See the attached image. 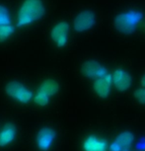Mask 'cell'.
<instances>
[{
    "mask_svg": "<svg viewBox=\"0 0 145 151\" xmlns=\"http://www.w3.org/2000/svg\"><path fill=\"white\" fill-rule=\"evenodd\" d=\"M45 14L42 0H24L17 13V26L26 27L41 20Z\"/></svg>",
    "mask_w": 145,
    "mask_h": 151,
    "instance_id": "6da1fadb",
    "label": "cell"
},
{
    "mask_svg": "<svg viewBox=\"0 0 145 151\" xmlns=\"http://www.w3.org/2000/svg\"><path fill=\"white\" fill-rule=\"evenodd\" d=\"M142 20L140 11L129 10L118 14L115 19V27L119 33L124 35L134 33Z\"/></svg>",
    "mask_w": 145,
    "mask_h": 151,
    "instance_id": "7a4b0ae2",
    "label": "cell"
},
{
    "mask_svg": "<svg viewBox=\"0 0 145 151\" xmlns=\"http://www.w3.org/2000/svg\"><path fill=\"white\" fill-rule=\"evenodd\" d=\"M59 91L58 82L52 78L45 79L39 84L36 94L34 95V102L39 107H45L50 103V97L55 96Z\"/></svg>",
    "mask_w": 145,
    "mask_h": 151,
    "instance_id": "3957f363",
    "label": "cell"
},
{
    "mask_svg": "<svg viewBox=\"0 0 145 151\" xmlns=\"http://www.w3.org/2000/svg\"><path fill=\"white\" fill-rule=\"evenodd\" d=\"M4 91L8 97L21 104H28L34 99V94L30 88L17 80L8 82L5 85Z\"/></svg>",
    "mask_w": 145,
    "mask_h": 151,
    "instance_id": "277c9868",
    "label": "cell"
},
{
    "mask_svg": "<svg viewBox=\"0 0 145 151\" xmlns=\"http://www.w3.org/2000/svg\"><path fill=\"white\" fill-rule=\"evenodd\" d=\"M56 132L53 127H44L39 129L35 137V143L39 151H48L53 146L56 139Z\"/></svg>",
    "mask_w": 145,
    "mask_h": 151,
    "instance_id": "5b68a950",
    "label": "cell"
},
{
    "mask_svg": "<svg viewBox=\"0 0 145 151\" xmlns=\"http://www.w3.org/2000/svg\"><path fill=\"white\" fill-rule=\"evenodd\" d=\"M96 16L93 11L84 10L76 15L74 21H73V27L76 32H86L94 26Z\"/></svg>",
    "mask_w": 145,
    "mask_h": 151,
    "instance_id": "8992f818",
    "label": "cell"
},
{
    "mask_svg": "<svg viewBox=\"0 0 145 151\" xmlns=\"http://www.w3.org/2000/svg\"><path fill=\"white\" fill-rule=\"evenodd\" d=\"M81 73L85 77L91 79H98L108 74L107 68L102 65L100 62L90 59L85 61L81 66Z\"/></svg>",
    "mask_w": 145,
    "mask_h": 151,
    "instance_id": "52a82bcc",
    "label": "cell"
},
{
    "mask_svg": "<svg viewBox=\"0 0 145 151\" xmlns=\"http://www.w3.org/2000/svg\"><path fill=\"white\" fill-rule=\"evenodd\" d=\"M69 31V25L67 22H58L50 31V39L58 47H62L67 44Z\"/></svg>",
    "mask_w": 145,
    "mask_h": 151,
    "instance_id": "ba28073f",
    "label": "cell"
},
{
    "mask_svg": "<svg viewBox=\"0 0 145 151\" xmlns=\"http://www.w3.org/2000/svg\"><path fill=\"white\" fill-rule=\"evenodd\" d=\"M134 142V134L130 132H123L110 144V151H128Z\"/></svg>",
    "mask_w": 145,
    "mask_h": 151,
    "instance_id": "9c48e42d",
    "label": "cell"
},
{
    "mask_svg": "<svg viewBox=\"0 0 145 151\" xmlns=\"http://www.w3.org/2000/svg\"><path fill=\"white\" fill-rule=\"evenodd\" d=\"M113 85L116 90L124 92L128 90L132 84V78L130 74L121 68H118L112 74Z\"/></svg>",
    "mask_w": 145,
    "mask_h": 151,
    "instance_id": "30bf717a",
    "label": "cell"
},
{
    "mask_svg": "<svg viewBox=\"0 0 145 151\" xmlns=\"http://www.w3.org/2000/svg\"><path fill=\"white\" fill-rule=\"evenodd\" d=\"M83 151H110L107 139L97 135H88L82 142Z\"/></svg>",
    "mask_w": 145,
    "mask_h": 151,
    "instance_id": "8fae6325",
    "label": "cell"
},
{
    "mask_svg": "<svg viewBox=\"0 0 145 151\" xmlns=\"http://www.w3.org/2000/svg\"><path fill=\"white\" fill-rule=\"evenodd\" d=\"M112 85H113V80H112V75L107 74L105 76L95 79L93 84V89L97 94V96L100 97L102 99H106L109 97L111 90H112Z\"/></svg>",
    "mask_w": 145,
    "mask_h": 151,
    "instance_id": "7c38bea8",
    "label": "cell"
},
{
    "mask_svg": "<svg viewBox=\"0 0 145 151\" xmlns=\"http://www.w3.org/2000/svg\"><path fill=\"white\" fill-rule=\"evenodd\" d=\"M17 129L12 122L5 124L0 129V147H6L16 139Z\"/></svg>",
    "mask_w": 145,
    "mask_h": 151,
    "instance_id": "4fadbf2b",
    "label": "cell"
},
{
    "mask_svg": "<svg viewBox=\"0 0 145 151\" xmlns=\"http://www.w3.org/2000/svg\"><path fill=\"white\" fill-rule=\"evenodd\" d=\"M14 33H15V28L11 24L0 26V42L7 41Z\"/></svg>",
    "mask_w": 145,
    "mask_h": 151,
    "instance_id": "5bb4252c",
    "label": "cell"
},
{
    "mask_svg": "<svg viewBox=\"0 0 145 151\" xmlns=\"http://www.w3.org/2000/svg\"><path fill=\"white\" fill-rule=\"evenodd\" d=\"M11 24V15L8 8L0 4V26Z\"/></svg>",
    "mask_w": 145,
    "mask_h": 151,
    "instance_id": "9a60e30c",
    "label": "cell"
},
{
    "mask_svg": "<svg viewBox=\"0 0 145 151\" xmlns=\"http://www.w3.org/2000/svg\"><path fill=\"white\" fill-rule=\"evenodd\" d=\"M133 95H134V98L138 103L145 105V87L141 86L140 88H138L137 90L134 91Z\"/></svg>",
    "mask_w": 145,
    "mask_h": 151,
    "instance_id": "2e32d148",
    "label": "cell"
},
{
    "mask_svg": "<svg viewBox=\"0 0 145 151\" xmlns=\"http://www.w3.org/2000/svg\"><path fill=\"white\" fill-rule=\"evenodd\" d=\"M140 84H141L142 87H145V75L142 76V78H141V80H140Z\"/></svg>",
    "mask_w": 145,
    "mask_h": 151,
    "instance_id": "e0dca14e",
    "label": "cell"
},
{
    "mask_svg": "<svg viewBox=\"0 0 145 151\" xmlns=\"http://www.w3.org/2000/svg\"><path fill=\"white\" fill-rule=\"evenodd\" d=\"M128 151H130V150H128Z\"/></svg>",
    "mask_w": 145,
    "mask_h": 151,
    "instance_id": "ac0fdd59",
    "label": "cell"
}]
</instances>
